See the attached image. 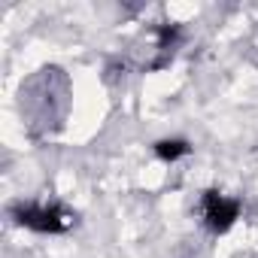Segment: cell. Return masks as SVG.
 <instances>
[{"label": "cell", "instance_id": "3957f363", "mask_svg": "<svg viewBox=\"0 0 258 258\" xmlns=\"http://www.w3.org/2000/svg\"><path fill=\"white\" fill-rule=\"evenodd\" d=\"M152 152H155V158H158V161L173 164V161H179V158L191 155V143H188L185 137H161V140H155V143H152Z\"/></svg>", "mask_w": 258, "mask_h": 258}, {"label": "cell", "instance_id": "277c9868", "mask_svg": "<svg viewBox=\"0 0 258 258\" xmlns=\"http://www.w3.org/2000/svg\"><path fill=\"white\" fill-rule=\"evenodd\" d=\"M155 40H158V49L164 55H173V49L182 43V28L179 25H158L155 28Z\"/></svg>", "mask_w": 258, "mask_h": 258}, {"label": "cell", "instance_id": "7a4b0ae2", "mask_svg": "<svg viewBox=\"0 0 258 258\" xmlns=\"http://www.w3.org/2000/svg\"><path fill=\"white\" fill-rule=\"evenodd\" d=\"M243 216V204L231 195H222L216 188H207L201 195V222L210 234H228Z\"/></svg>", "mask_w": 258, "mask_h": 258}, {"label": "cell", "instance_id": "6da1fadb", "mask_svg": "<svg viewBox=\"0 0 258 258\" xmlns=\"http://www.w3.org/2000/svg\"><path fill=\"white\" fill-rule=\"evenodd\" d=\"M13 219L37 234H67L76 225V213L61 204H16Z\"/></svg>", "mask_w": 258, "mask_h": 258}]
</instances>
